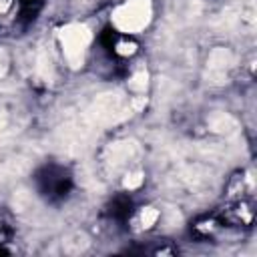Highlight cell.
<instances>
[{
  "label": "cell",
  "instance_id": "1",
  "mask_svg": "<svg viewBox=\"0 0 257 257\" xmlns=\"http://www.w3.org/2000/svg\"><path fill=\"white\" fill-rule=\"evenodd\" d=\"M131 104H126L124 96L120 92H102L98 94L88 108L82 114V120L90 128H100V126H110L120 120H124L131 114Z\"/></svg>",
  "mask_w": 257,
  "mask_h": 257
},
{
  "label": "cell",
  "instance_id": "2",
  "mask_svg": "<svg viewBox=\"0 0 257 257\" xmlns=\"http://www.w3.org/2000/svg\"><path fill=\"white\" fill-rule=\"evenodd\" d=\"M153 16V6L151 0H126L112 12V24L126 34H137L141 32Z\"/></svg>",
  "mask_w": 257,
  "mask_h": 257
},
{
  "label": "cell",
  "instance_id": "3",
  "mask_svg": "<svg viewBox=\"0 0 257 257\" xmlns=\"http://www.w3.org/2000/svg\"><path fill=\"white\" fill-rule=\"evenodd\" d=\"M58 38H60V42H62L66 62H68L72 68L82 66L84 50H86V46H88V42H90V38H92L88 26H84V24H80V22L66 24L64 28H60Z\"/></svg>",
  "mask_w": 257,
  "mask_h": 257
},
{
  "label": "cell",
  "instance_id": "4",
  "mask_svg": "<svg viewBox=\"0 0 257 257\" xmlns=\"http://www.w3.org/2000/svg\"><path fill=\"white\" fill-rule=\"evenodd\" d=\"M235 58L229 48L217 46L211 50L207 58V82L211 84H223L227 82V70L233 66Z\"/></svg>",
  "mask_w": 257,
  "mask_h": 257
},
{
  "label": "cell",
  "instance_id": "5",
  "mask_svg": "<svg viewBox=\"0 0 257 257\" xmlns=\"http://www.w3.org/2000/svg\"><path fill=\"white\" fill-rule=\"evenodd\" d=\"M141 153L139 149V143L135 141H118V143H112L106 153H104V163L108 167V171H118L122 169L124 165L133 163V159H137Z\"/></svg>",
  "mask_w": 257,
  "mask_h": 257
},
{
  "label": "cell",
  "instance_id": "6",
  "mask_svg": "<svg viewBox=\"0 0 257 257\" xmlns=\"http://www.w3.org/2000/svg\"><path fill=\"white\" fill-rule=\"evenodd\" d=\"M209 128L213 133H219V135H231L239 128V122L229 114V112H213L209 118Z\"/></svg>",
  "mask_w": 257,
  "mask_h": 257
},
{
  "label": "cell",
  "instance_id": "7",
  "mask_svg": "<svg viewBox=\"0 0 257 257\" xmlns=\"http://www.w3.org/2000/svg\"><path fill=\"white\" fill-rule=\"evenodd\" d=\"M88 245H90V239L82 231H72L62 239V251L66 255H80L88 249Z\"/></svg>",
  "mask_w": 257,
  "mask_h": 257
},
{
  "label": "cell",
  "instance_id": "8",
  "mask_svg": "<svg viewBox=\"0 0 257 257\" xmlns=\"http://www.w3.org/2000/svg\"><path fill=\"white\" fill-rule=\"evenodd\" d=\"M30 207H32V195H30V191H26V189L14 191V195H12V209L16 213H24Z\"/></svg>",
  "mask_w": 257,
  "mask_h": 257
},
{
  "label": "cell",
  "instance_id": "9",
  "mask_svg": "<svg viewBox=\"0 0 257 257\" xmlns=\"http://www.w3.org/2000/svg\"><path fill=\"white\" fill-rule=\"evenodd\" d=\"M36 74L42 80H50L52 78V60L44 50H40L38 56H36Z\"/></svg>",
  "mask_w": 257,
  "mask_h": 257
},
{
  "label": "cell",
  "instance_id": "10",
  "mask_svg": "<svg viewBox=\"0 0 257 257\" xmlns=\"http://www.w3.org/2000/svg\"><path fill=\"white\" fill-rule=\"evenodd\" d=\"M147 84H149V74H147L145 70L135 72V74L131 76V80H128V88H131V90H137V92H143V90L147 88Z\"/></svg>",
  "mask_w": 257,
  "mask_h": 257
},
{
  "label": "cell",
  "instance_id": "11",
  "mask_svg": "<svg viewBox=\"0 0 257 257\" xmlns=\"http://www.w3.org/2000/svg\"><path fill=\"white\" fill-rule=\"evenodd\" d=\"M12 133H14V128H12V116H10L8 110L0 108V139L10 137Z\"/></svg>",
  "mask_w": 257,
  "mask_h": 257
},
{
  "label": "cell",
  "instance_id": "12",
  "mask_svg": "<svg viewBox=\"0 0 257 257\" xmlns=\"http://www.w3.org/2000/svg\"><path fill=\"white\" fill-rule=\"evenodd\" d=\"M157 219H159V211H157L155 207H147V209L141 211V227H143V229L153 227V225L157 223Z\"/></svg>",
  "mask_w": 257,
  "mask_h": 257
},
{
  "label": "cell",
  "instance_id": "13",
  "mask_svg": "<svg viewBox=\"0 0 257 257\" xmlns=\"http://www.w3.org/2000/svg\"><path fill=\"white\" fill-rule=\"evenodd\" d=\"M143 173L141 171H135V173H128L126 177H124V181H122V187L124 189H137V187H141L143 185Z\"/></svg>",
  "mask_w": 257,
  "mask_h": 257
},
{
  "label": "cell",
  "instance_id": "14",
  "mask_svg": "<svg viewBox=\"0 0 257 257\" xmlns=\"http://www.w3.org/2000/svg\"><path fill=\"white\" fill-rule=\"evenodd\" d=\"M8 171H10L12 175H18V173L26 171V161H24V159H12V161L8 163Z\"/></svg>",
  "mask_w": 257,
  "mask_h": 257
},
{
  "label": "cell",
  "instance_id": "15",
  "mask_svg": "<svg viewBox=\"0 0 257 257\" xmlns=\"http://www.w3.org/2000/svg\"><path fill=\"white\" fill-rule=\"evenodd\" d=\"M8 66H10V58H8V52L4 48H0V78L6 76L8 72Z\"/></svg>",
  "mask_w": 257,
  "mask_h": 257
},
{
  "label": "cell",
  "instance_id": "16",
  "mask_svg": "<svg viewBox=\"0 0 257 257\" xmlns=\"http://www.w3.org/2000/svg\"><path fill=\"white\" fill-rule=\"evenodd\" d=\"M116 52L118 54H133L135 52V44L133 42H118L116 44Z\"/></svg>",
  "mask_w": 257,
  "mask_h": 257
}]
</instances>
